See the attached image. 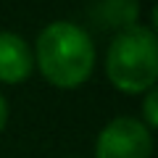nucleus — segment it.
<instances>
[{
	"label": "nucleus",
	"mask_w": 158,
	"mask_h": 158,
	"mask_svg": "<svg viewBox=\"0 0 158 158\" xmlns=\"http://www.w3.org/2000/svg\"><path fill=\"white\" fill-rule=\"evenodd\" d=\"M32 53L40 74L61 90L85 85L95 69V42L74 21L48 24L37 34Z\"/></svg>",
	"instance_id": "obj_1"
},
{
	"label": "nucleus",
	"mask_w": 158,
	"mask_h": 158,
	"mask_svg": "<svg viewBox=\"0 0 158 158\" xmlns=\"http://www.w3.org/2000/svg\"><path fill=\"white\" fill-rule=\"evenodd\" d=\"M106 74L121 92L140 95L156 87L158 79V40L150 27L135 24L121 29L108 45Z\"/></svg>",
	"instance_id": "obj_2"
},
{
	"label": "nucleus",
	"mask_w": 158,
	"mask_h": 158,
	"mask_svg": "<svg viewBox=\"0 0 158 158\" xmlns=\"http://www.w3.org/2000/svg\"><path fill=\"white\" fill-rule=\"evenodd\" d=\"M6 124H8V100H6V95L0 92V132L6 129Z\"/></svg>",
	"instance_id": "obj_7"
},
{
	"label": "nucleus",
	"mask_w": 158,
	"mask_h": 158,
	"mask_svg": "<svg viewBox=\"0 0 158 158\" xmlns=\"http://www.w3.org/2000/svg\"><path fill=\"white\" fill-rule=\"evenodd\" d=\"M137 16H140L137 0H98L95 11H92V19H98L103 27H116L118 32L135 27Z\"/></svg>",
	"instance_id": "obj_5"
},
{
	"label": "nucleus",
	"mask_w": 158,
	"mask_h": 158,
	"mask_svg": "<svg viewBox=\"0 0 158 158\" xmlns=\"http://www.w3.org/2000/svg\"><path fill=\"white\" fill-rule=\"evenodd\" d=\"M34 69V53L29 42L16 32L0 29V82L19 85L32 74Z\"/></svg>",
	"instance_id": "obj_4"
},
{
	"label": "nucleus",
	"mask_w": 158,
	"mask_h": 158,
	"mask_svg": "<svg viewBox=\"0 0 158 158\" xmlns=\"http://www.w3.org/2000/svg\"><path fill=\"white\" fill-rule=\"evenodd\" d=\"M142 116H145V121H142V124H145L148 129L158 127V111H156V90H148V92H145V103H142Z\"/></svg>",
	"instance_id": "obj_6"
},
{
	"label": "nucleus",
	"mask_w": 158,
	"mask_h": 158,
	"mask_svg": "<svg viewBox=\"0 0 158 158\" xmlns=\"http://www.w3.org/2000/svg\"><path fill=\"white\" fill-rule=\"evenodd\" d=\"M153 135L142 118L116 116L95 140V158H150Z\"/></svg>",
	"instance_id": "obj_3"
}]
</instances>
